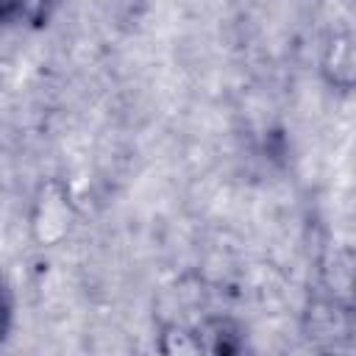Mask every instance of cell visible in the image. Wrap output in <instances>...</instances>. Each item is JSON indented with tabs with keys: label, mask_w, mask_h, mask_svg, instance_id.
<instances>
[{
	"label": "cell",
	"mask_w": 356,
	"mask_h": 356,
	"mask_svg": "<svg viewBox=\"0 0 356 356\" xmlns=\"http://www.w3.org/2000/svg\"><path fill=\"white\" fill-rule=\"evenodd\" d=\"M11 320H14V309H11V295L6 289V281L0 278V345L6 342L8 331H11Z\"/></svg>",
	"instance_id": "cell-3"
},
{
	"label": "cell",
	"mask_w": 356,
	"mask_h": 356,
	"mask_svg": "<svg viewBox=\"0 0 356 356\" xmlns=\"http://www.w3.org/2000/svg\"><path fill=\"white\" fill-rule=\"evenodd\" d=\"M64 0H0V25L44 28Z\"/></svg>",
	"instance_id": "cell-1"
},
{
	"label": "cell",
	"mask_w": 356,
	"mask_h": 356,
	"mask_svg": "<svg viewBox=\"0 0 356 356\" xmlns=\"http://www.w3.org/2000/svg\"><path fill=\"white\" fill-rule=\"evenodd\" d=\"M323 70L337 89H342V92L350 89V83H353V39H350V33L334 36V42L325 47Z\"/></svg>",
	"instance_id": "cell-2"
}]
</instances>
